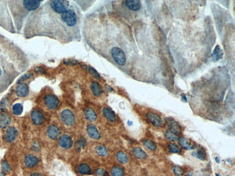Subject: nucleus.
Listing matches in <instances>:
<instances>
[{"instance_id": "c9c22d12", "label": "nucleus", "mask_w": 235, "mask_h": 176, "mask_svg": "<svg viewBox=\"0 0 235 176\" xmlns=\"http://www.w3.org/2000/svg\"><path fill=\"white\" fill-rule=\"evenodd\" d=\"M104 171H105V170L104 169H102V168H99V169H97L96 170L95 173L96 175L97 176H102L103 173H104Z\"/></svg>"}, {"instance_id": "72a5a7b5", "label": "nucleus", "mask_w": 235, "mask_h": 176, "mask_svg": "<svg viewBox=\"0 0 235 176\" xmlns=\"http://www.w3.org/2000/svg\"><path fill=\"white\" fill-rule=\"evenodd\" d=\"M172 170H173V171H174V173L175 175H177V176L182 175L184 174V170L182 169V168H181V167H179V166H177V165H176V166H174L173 168H172Z\"/></svg>"}, {"instance_id": "f03ea898", "label": "nucleus", "mask_w": 235, "mask_h": 176, "mask_svg": "<svg viewBox=\"0 0 235 176\" xmlns=\"http://www.w3.org/2000/svg\"><path fill=\"white\" fill-rule=\"evenodd\" d=\"M82 14L75 3L49 0L31 13L24 28L27 39L46 37L62 44L81 39Z\"/></svg>"}, {"instance_id": "f257e3e1", "label": "nucleus", "mask_w": 235, "mask_h": 176, "mask_svg": "<svg viewBox=\"0 0 235 176\" xmlns=\"http://www.w3.org/2000/svg\"><path fill=\"white\" fill-rule=\"evenodd\" d=\"M83 35L87 44L123 72L130 74L136 49L125 22L114 14L96 12L84 20Z\"/></svg>"}, {"instance_id": "9d476101", "label": "nucleus", "mask_w": 235, "mask_h": 176, "mask_svg": "<svg viewBox=\"0 0 235 176\" xmlns=\"http://www.w3.org/2000/svg\"><path fill=\"white\" fill-rule=\"evenodd\" d=\"M61 135V131L59 128L55 124H50L46 129V136L52 140H56L59 139Z\"/></svg>"}, {"instance_id": "a878e982", "label": "nucleus", "mask_w": 235, "mask_h": 176, "mask_svg": "<svg viewBox=\"0 0 235 176\" xmlns=\"http://www.w3.org/2000/svg\"><path fill=\"white\" fill-rule=\"evenodd\" d=\"M10 118L6 114H1L0 116V126L1 128H5L10 123Z\"/></svg>"}, {"instance_id": "423d86ee", "label": "nucleus", "mask_w": 235, "mask_h": 176, "mask_svg": "<svg viewBox=\"0 0 235 176\" xmlns=\"http://www.w3.org/2000/svg\"><path fill=\"white\" fill-rule=\"evenodd\" d=\"M0 26L10 33H15L11 16L7 8L6 1H0Z\"/></svg>"}, {"instance_id": "2f4dec72", "label": "nucleus", "mask_w": 235, "mask_h": 176, "mask_svg": "<svg viewBox=\"0 0 235 176\" xmlns=\"http://www.w3.org/2000/svg\"><path fill=\"white\" fill-rule=\"evenodd\" d=\"M193 155L196 157H197L200 159H205L206 158V154L204 151H203L202 150H197L195 152H193Z\"/></svg>"}, {"instance_id": "bb28decb", "label": "nucleus", "mask_w": 235, "mask_h": 176, "mask_svg": "<svg viewBox=\"0 0 235 176\" xmlns=\"http://www.w3.org/2000/svg\"><path fill=\"white\" fill-rule=\"evenodd\" d=\"M143 144L145 147L151 151H156L157 150V145L151 140L146 139L143 141Z\"/></svg>"}, {"instance_id": "7ed1b4c3", "label": "nucleus", "mask_w": 235, "mask_h": 176, "mask_svg": "<svg viewBox=\"0 0 235 176\" xmlns=\"http://www.w3.org/2000/svg\"><path fill=\"white\" fill-rule=\"evenodd\" d=\"M28 65L29 62L25 53L0 35V92L6 90Z\"/></svg>"}, {"instance_id": "20e7f679", "label": "nucleus", "mask_w": 235, "mask_h": 176, "mask_svg": "<svg viewBox=\"0 0 235 176\" xmlns=\"http://www.w3.org/2000/svg\"><path fill=\"white\" fill-rule=\"evenodd\" d=\"M43 1L38 0H22V1H8V5L12 13L16 28L18 32L21 30L23 22L27 16L38 10Z\"/></svg>"}, {"instance_id": "9b49d317", "label": "nucleus", "mask_w": 235, "mask_h": 176, "mask_svg": "<svg viewBox=\"0 0 235 176\" xmlns=\"http://www.w3.org/2000/svg\"><path fill=\"white\" fill-rule=\"evenodd\" d=\"M31 118L35 126H40L43 124L45 121L44 115L38 110H34L31 113Z\"/></svg>"}, {"instance_id": "6ab92c4d", "label": "nucleus", "mask_w": 235, "mask_h": 176, "mask_svg": "<svg viewBox=\"0 0 235 176\" xmlns=\"http://www.w3.org/2000/svg\"><path fill=\"white\" fill-rule=\"evenodd\" d=\"M103 114L104 117L109 120L110 122H115L116 121V115L114 113V111L112 109L107 107H104L102 109Z\"/></svg>"}, {"instance_id": "aec40b11", "label": "nucleus", "mask_w": 235, "mask_h": 176, "mask_svg": "<svg viewBox=\"0 0 235 176\" xmlns=\"http://www.w3.org/2000/svg\"><path fill=\"white\" fill-rule=\"evenodd\" d=\"M77 171L80 175H90L91 173V168L86 163H82L77 166Z\"/></svg>"}, {"instance_id": "e433bc0d", "label": "nucleus", "mask_w": 235, "mask_h": 176, "mask_svg": "<svg viewBox=\"0 0 235 176\" xmlns=\"http://www.w3.org/2000/svg\"><path fill=\"white\" fill-rule=\"evenodd\" d=\"M33 76V74L32 73H28V74H27L26 75H25L23 77H22V79H20V80H19V81H22V80H25V79H28V78H30V77H32Z\"/></svg>"}, {"instance_id": "412c9836", "label": "nucleus", "mask_w": 235, "mask_h": 176, "mask_svg": "<svg viewBox=\"0 0 235 176\" xmlns=\"http://www.w3.org/2000/svg\"><path fill=\"white\" fill-rule=\"evenodd\" d=\"M91 89L93 95L96 97H99L102 95L103 89L101 86L97 82H92L91 84Z\"/></svg>"}, {"instance_id": "2eb2a0df", "label": "nucleus", "mask_w": 235, "mask_h": 176, "mask_svg": "<svg viewBox=\"0 0 235 176\" xmlns=\"http://www.w3.org/2000/svg\"><path fill=\"white\" fill-rule=\"evenodd\" d=\"M87 133H88V135L93 139L98 140L101 138V134L99 131L97 129L96 126L93 124H89L87 126Z\"/></svg>"}, {"instance_id": "b1692460", "label": "nucleus", "mask_w": 235, "mask_h": 176, "mask_svg": "<svg viewBox=\"0 0 235 176\" xmlns=\"http://www.w3.org/2000/svg\"><path fill=\"white\" fill-rule=\"evenodd\" d=\"M116 158L118 162L121 164H127L130 160L128 155L123 152H119L116 155Z\"/></svg>"}, {"instance_id": "5701e85b", "label": "nucleus", "mask_w": 235, "mask_h": 176, "mask_svg": "<svg viewBox=\"0 0 235 176\" xmlns=\"http://www.w3.org/2000/svg\"><path fill=\"white\" fill-rule=\"evenodd\" d=\"M132 152L133 155L139 159H145L147 157V154H146V152L139 147H134Z\"/></svg>"}, {"instance_id": "39448f33", "label": "nucleus", "mask_w": 235, "mask_h": 176, "mask_svg": "<svg viewBox=\"0 0 235 176\" xmlns=\"http://www.w3.org/2000/svg\"><path fill=\"white\" fill-rule=\"evenodd\" d=\"M115 12L127 20H133L142 7V3L137 0H125L113 2Z\"/></svg>"}, {"instance_id": "79ce46f5", "label": "nucleus", "mask_w": 235, "mask_h": 176, "mask_svg": "<svg viewBox=\"0 0 235 176\" xmlns=\"http://www.w3.org/2000/svg\"><path fill=\"white\" fill-rule=\"evenodd\" d=\"M216 176H221V175H218V174H216Z\"/></svg>"}, {"instance_id": "4be33fe9", "label": "nucleus", "mask_w": 235, "mask_h": 176, "mask_svg": "<svg viewBox=\"0 0 235 176\" xmlns=\"http://www.w3.org/2000/svg\"><path fill=\"white\" fill-rule=\"evenodd\" d=\"M177 141L181 147H182L185 150H191V149L195 148L194 146L191 144L190 141L185 137H179V138H177Z\"/></svg>"}, {"instance_id": "473e14b6", "label": "nucleus", "mask_w": 235, "mask_h": 176, "mask_svg": "<svg viewBox=\"0 0 235 176\" xmlns=\"http://www.w3.org/2000/svg\"><path fill=\"white\" fill-rule=\"evenodd\" d=\"M1 169H2V172L4 173H10L11 168H10V165L7 163V161L4 160L1 162Z\"/></svg>"}, {"instance_id": "37998d69", "label": "nucleus", "mask_w": 235, "mask_h": 176, "mask_svg": "<svg viewBox=\"0 0 235 176\" xmlns=\"http://www.w3.org/2000/svg\"><path fill=\"white\" fill-rule=\"evenodd\" d=\"M0 176H4L3 175H0Z\"/></svg>"}, {"instance_id": "393cba45", "label": "nucleus", "mask_w": 235, "mask_h": 176, "mask_svg": "<svg viewBox=\"0 0 235 176\" xmlns=\"http://www.w3.org/2000/svg\"><path fill=\"white\" fill-rule=\"evenodd\" d=\"M111 175L112 176H124L125 171L121 167L114 166L111 170Z\"/></svg>"}, {"instance_id": "a211bd4d", "label": "nucleus", "mask_w": 235, "mask_h": 176, "mask_svg": "<svg viewBox=\"0 0 235 176\" xmlns=\"http://www.w3.org/2000/svg\"><path fill=\"white\" fill-rule=\"evenodd\" d=\"M84 115L86 118L90 122L95 121L97 118V114L95 110L92 108H90V107L86 108L84 110Z\"/></svg>"}, {"instance_id": "7c9ffc66", "label": "nucleus", "mask_w": 235, "mask_h": 176, "mask_svg": "<svg viewBox=\"0 0 235 176\" xmlns=\"http://www.w3.org/2000/svg\"><path fill=\"white\" fill-rule=\"evenodd\" d=\"M164 136H165L166 138L170 140V141H174L177 139V137H176V136L175 135V134H174L173 133H172L169 130L166 131L165 133H164Z\"/></svg>"}, {"instance_id": "f3484780", "label": "nucleus", "mask_w": 235, "mask_h": 176, "mask_svg": "<svg viewBox=\"0 0 235 176\" xmlns=\"http://www.w3.org/2000/svg\"><path fill=\"white\" fill-rule=\"evenodd\" d=\"M17 130L13 126H10L7 129L5 133V140L9 143L13 142L17 138Z\"/></svg>"}, {"instance_id": "4c0bfd02", "label": "nucleus", "mask_w": 235, "mask_h": 176, "mask_svg": "<svg viewBox=\"0 0 235 176\" xmlns=\"http://www.w3.org/2000/svg\"><path fill=\"white\" fill-rule=\"evenodd\" d=\"M30 176H43V174L40 173L36 172V173H31V175H30Z\"/></svg>"}, {"instance_id": "f704fd0d", "label": "nucleus", "mask_w": 235, "mask_h": 176, "mask_svg": "<svg viewBox=\"0 0 235 176\" xmlns=\"http://www.w3.org/2000/svg\"><path fill=\"white\" fill-rule=\"evenodd\" d=\"M88 70H89V72L91 73V74H92V75L96 79H98V80H99L100 79L99 74H98V72H97V71H96L93 68H92V67H88Z\"/></svg>"}, {"instance_id": "a19ab883", "label": "nucleus", "mask_w": 235, "mask_h": 176, "mask_svg": "<svg viewBox=\"0 0 235 176\" xmlns=\"http://www.w3.org/2000/svg\"><path fill=\"white\" fill-rule=\"evenodd\" d=\"M215 161H216L217 162H218V163H219V162H220V160H219V159H218V157H215Z\"/></svg>"}, {"instance_id": "1a4fd4ad", "label": "nucleus", "mask_w": 235, "mask_h": 176, "mask_svg": "<svg viewBox=\"0 0 235 176\" xmlns=\"http://www.w3.org/2000/svg\"><path fill=\"white\" fill-rule=\"evenodd\" d=\"M59 145L64 150H69L73 145V141L72 137L68 134H62L59 137Z\"/></svg>"}, {"instance_id": "c756f323", "label": "nucleus", "mask_w": 235, "mask_h": 176, "mask_svg": "<svg viewBox=\"0 0 235 176\" xmlns=\"http://www.w3.org/2000/svg\"><path fill=\"white\" fill-rule=\"evenodd\" d=\"M23 110V107L22 104L20 103H15L13 106V113L15 115H20L22 113Z\"/></svg>"}, {"instance_id": "cd10ccee", "label": "nucleus", "mask_w": 235, "mask_h": 176, "mask_svg": "<svg viewBox=\"0 0 235 176\" xmlns=\"http://www.w3.org/2000/svg\"><path fill=\"white\" fill-rule=\"evenodd\" d=\"M96 152L101 157H106L108 155V150L104 146L99 145L96 147Z\"/></svg>"}, {"instance_id": "ea45409f", "label": "nucleus", "mask_w": 235, "mask_h": 176, "mask_svg": "<svg viewBox=\"0 0 235 176\" xmlns=\"http://www.w3.org/2000/svg\"><path fill=\"white\" fill-rule=\"evenodd\" d=\"M102 176H110V175H109V173H108L107 170H105V171H104V173H103Z\"/></svg>"}, {"instance_id": "c85d7f7f", "label": "nucleus", "mask_w": 235, "mask_h": 176, "mask_svg": "<svg viewBox=\"0 0 235 176\" xmlns=\"http://www.w3.org/2000/svg\"><path fill=\"white\" fill-rule=\"evenodd\" d=\"M168 150L170 153H177V154L181 153V149L179 148V146L176 145L174 143H172V144H169Z\"/></svg>"}, {"instance_id": "f8f14e48", "label": "nucleus", "mask_w": 235, "mask_h": 176, "mask_svg": "<svg viewBox=\"0 0 235 176\" xmlns=\"http://www.w3.org/2000/svg\"><path fill=\"white\" fill-rule=\"evenodd\" d=\"M165 120L169 128V130L176 136L179 135L181 132V127L179 123L174 119L171 118H167Z\"/></svg>"}, {"instance_id": "0eeeda50", "label": "nucleus", "mask_w": 235, "mask_h": 176, "mask_svg": "<svg viewBox=\"0 0 235 176\" xmlns=\"http://www.w3.org/2000/svg\"><path fill=\"white\" fill-rule=\"evenodd\" d=\"M61 122L67 127H70L75 124V116L70 109H64L59 115Z\"/></svg>"}, {"instance_id": "6e6552de", "label": "nucleus", "mask_w": 235, "mask_h": 176, "mask_svg": "<svg viewBox=\"0 0 235 176\" xmlns=\"http://www.w3.org/2000/svg\"><path fill=\"white\" fill-rule=\"evenodd\" d=\"M43 103L47 109L54 110L59 105V100L56 95H52V94H47L43 98Z\"/></svg>"}, {"instance_id": "4468645a", "label": "nucleus", "mask_w": 235, "mask_h": 176, "mask_svg": "<svg viewBox=\"0 0 235 176\" xmlns=\"http://www.w3.org/2000/svg\"><path fill=\"white\" fill-rule=\"evenodd\" d=\"M25 165L27 168H32L36 166L39 162V159L38 157L32 154H28L25 157Z\"/></svg>"}, {"instance_id": "58836bf2", "label": "nucleus", "mask_w": 235, "mask_h": 176, "mask_svg": "<svg viewBox=\"0 0 235 176\" xmlns=\"http://www.w3.org/2000/svg\"><path fill=\"white\" fill-rule=\"evenodd\" d=\"M36 71H41L42 73H45V71L43 69H42L41 68H36L35 69Z\"/></svg>"}, {"instance_id": "dca6fc26", "label": "nucleus", "mask_w": 235, "mask_h": 176, "mask_svg": "<svg viewBox=\"0 0 235 176\" xmlns=\"http://www.w3.org/2000/svg\"><path fill=\"white\" fill-rule=\"evenodd\" d=\"M15 93L17 96L24 98L29 93V87L26 83H20L17 86L15 89Z\"/></svg>"}, {"instance_id": "ddd939ff", "label": "nucleus", "mask_w": 235, "mask_h": 176, "mask_svg": "<svg viewBox=\"0 0 235 176\" xmlns=\"http://www.w3.org/2000/svg\"><path fill=\"white\" fill-rule=\"evenodd\" d=\"M146 118L153 126H156V127L162 126L163 124H164V121H163L162 118L158 115L154 113H151V112L147 113H146Z\"/></svg>"}]
</instances>
